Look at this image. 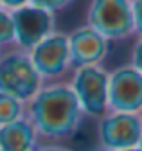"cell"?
Here are the masks:
<instances>
[{"instance_id":"obj_1","label":"cell","mask_w":142,"mask_h":151,"mask_svg":"<svg viewBox=\"0 0 142 151\" xmlns=\"http://www.w3.org/2000/svg\"><path fill=\"white\" fill-rule=\"evenodd\" d=\"M25 119L40 144H68L81 131L85 115L68 81L43 83L25 103Z\"/></svg>"},{"instance_id":"obj_2","label":"cell","mask_w":142,"mask_h":151,"mask_svg":"<svg viewBox=\"0 0 142 151\" xmlns=\"http://www.w3.org/2000/svg\"><path fill=\"white\" fill-rule=\"evenodd\" d=\"M133 0H88L85 24L110 43H120L135 36Z\"/></svg>"},{"instance_id":"obj_3","label":"cell","mask_w":142,"mask_h":151,"mask_svg":"<svg viewBox=\"0 0 142 151\" xmlns=\"http://www.w3.org/2000/svg\"><path fill=\"white\" fill-rule=\"evenodd\" d=\"M43 81L36 72L29 52L9 47L0 50V92L13 96L22 103L34 97Z\"/></svg>"},{"instance_id":"obj_4","label":"cell","mask_w":142,"mask_h":151,"mask_svg":"<svg viewBox=\"0 0 142 151\" xmlns=\"http://www.w3.org/2000/svg\"><path fill=\"white\" fill-rule=\"evenodd\" d=\"M108 72L110 70L104 68V65L79 67L70 72L67 81L81 106L85 119L97 121L108 111Z\"/></svg>"},{"instance_id":"obj_5","label":"cell","mask_w":142,"mask_h":151,"mask_svg":"<svg viewBox=\"0 0 142 151\" xmlns=\"http://www.w3.org/2000/svg\"><path fill=\"white\" fill-rule=\"evenodd\" d=\"M31 61L40 74L43 83L67 81L72 72L70 61V47H68V32L54 31L36 47L29 50Z\"/></svg>"},{"instance_id":"obj_6","label":"cell","mask_w":142,"mask_h":151,"mask_svg":"<svg viewBox=\"0 0 142 151\" xmlns=\"http://www.w3.org/2000/svg\"><path fill=\"white\" fill-rule=\"evenodd\" d=\"M142 135V113L106 111L95 121V146L106 151L137 147Z\"/></svg>"},{"instance_id":"obj_7","label":"cell","mask_w":142,"mask_h":151,"mask_svg":"<svg viewBox=\"0 0 142 151\" xmlns=\"http://www.w3.org/2000/svg\"><path fill=\"white\" fill-rule=\"evenodd\" d=\"M108 111L142 113V74L130 63L108 72Z\"/></svg>"},{"instance_id":"obj_8","label":"cell","mask_w":142,"mask_h":151,"mask_svg":"<svg viewBox=\"0 0 142 151\" xmlns=\"http://www.w3.org/2000/svg\"><path fill=\"white\" fill-rule=\"evenodd\" d=\"M11 14L14 24V47L25 52L56 31V14L32 4L14 9Z\"/></svg>"},{"instance_id":"obj_9","label":"cell","mask_w":142,"mask_h":151,"mask_svg":"<svg viewBox=\"0 0 142 151\" xmlns=\"http://www.w3.org/2000/svg\"><path fill=\"white\" fill-rule=\"evenodd\" d=\"M68 47H70L72 68H79V67L104 65L110 54L112 43L106 38H103L97 31L83 24L76 27L72 32H68Z\"/></svg>"},{"instance_id":"obj_10","label":"cell","mask_w":142,"mask_h":151,"mask_svg":"<svg viewBox=\"0 0 142 151\" xmlns=\"http://www.w3.org/2000/svg\"><path fill=\"white\" fill-rule=\"evenodd\" d=\"M38 146L36 131L25 117L0 126V151H36Z\"/></svg>"},{"instance_id":"obj_11","label":"cell","mask_w":142,"mask_h":151,"mask_svg":"<svg viewBox=\"0 0 142 151\" xmlns=\"http://www.w3.org/2000/svg\"><path fill=\"white\" fill-rule=\"evenodd\" d=\"M25 117V103L0 92V126Z\"/></svg>"},{"instance_id":"obj_12","label":"cell","mask_w":142,"mask_h":151,"mask_svg":"<svg viewBox=\"0 0 142 151\" xmlns=\"http://www.w3.org/2000/svg\"><path fill=\"white\" fill-rule=\"evenodd\" d=\"M14 47V24L11 11L0 7V50Z\"/></svg>"},{"instance_id":"obj_13","label":"cell","mask_w":142,"mask_h":151,"mask_svg":"<svg viewBox=\"0 0 142 151\" xmlns=\"http://www.w3.org/2000/svg\"><path fill=\"white\" fill-rule=\"evenodd\" d=\"M74 2H76V0H31L32 6L42 7L45 11H50V13H54V14L65 11L67 7H70Z\"/></svg>"},{"instance_id":"obj_14","label":"cell","mask_w":142,"mask_h":151,"mask_svg":"<svg viewBox=\"0 0 142 151\" xmlns=\"http://www.w3.org/2000/svg\"><path fill=\"white\" fill-rule=\"evenodd\" d=\"M131 11H133V29L135 36L142 38V0H133L131 2Z\"/></svg>"},{"instance_id":"obj_15","label":"cell","mask_w":142,"mask_h":151,"mask_svg":"<svg viewBox=\"0 0 142 151\" xmlns=\"http://www.w3.org/2000/svg\"><path fill=\"white\" fill-rule=\"evenodd\" d=\"M130 65H133L140 74H142V38H137V43L131 49V60Z\"/></svg>"},{"instance_id":"obj_16","label":"cell","mask_w":142,"mask_h":151,"mask_svg":"<svg viewBox=\"0 0 142 151\" xmlns=\"http://www.w3.org/2000/svg\"><path fill=\"white\" fill-rule=\"evenodd\" d=\"M27 4H31V0H0V7H4L7 11L20 9V7H24Z\"/></svg>"},{"instance_id":"obj_17","label":"cell","mask_w":142,"mask_h":151,"mask_svg":"<svg viewBox=\"0 0 142 151\" xmlns=\"http://www.w3.org/2000/svg\"><path fill=\"white\" fill-rule=\"evenodd\" d=\"M36 151H76L68 144H40Z\"/></svg>"},{"instance_id":"obj_18","label":"cell","mask_w":142,"mask_h":151,"mask_svg":"<svg viewBox=\"0 0 142 151\" xmlns=\"http://www.w3.org/2000/svg\"><path fill=\"white\" fill-rule=\"evenodd\" d=\"M137 147H138V151H142V135H140V140H138V144H137Z\"/></svg>"},{"instance_id":"obj_19","label":"cell","mask_w":142,"mask_h":151,"mask_svg":"<svg viewBox=\"0 0 142 151\" xmlns=\"http://www.w3.org/2000/svg\"><path fill=\"white\" fill-rule=\"evenodd\" d=\"M90 151H106V149H103V147H99V146H95V147H92Z\"/></svg>"},{"instance_id":"obj_20","label":"cell","mask_w":142,"mask_h":151,"mask_svg":"<svg viewBox=\"0 0 142 151\" xmlns=\"http://www.w3.org/2000/svg\"><path fill=\"white\" fill-rule=\"evenodd\" d=\"M124 151H138V147H131V149H124Z\"/></svg>"}]
</instances>
